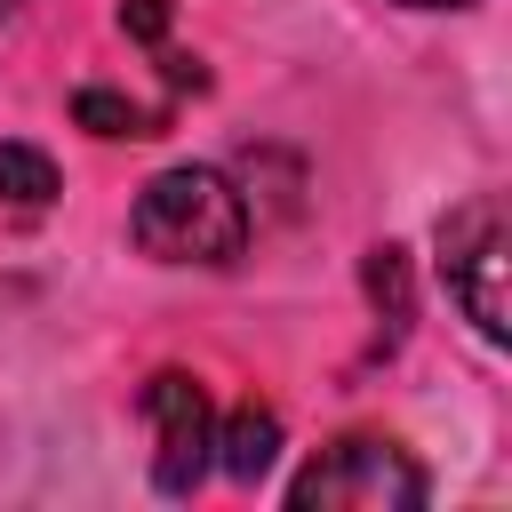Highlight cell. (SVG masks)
I'll list each match as a JSON object with an SVG mask.
<instances>
[{
    "mask_svg": "<svg viewBox=\"0 0 512 512\" xmlns=\"http://www.w3.org/2000/svg\"><path fill=\"white\" fill-rule=\"evenodd\" d=\"M128 240L160 264H232L248 248V200L224 168H160L136 208H128Z\"/></svg>",
    "mask_w": 512,
    "mask_h": 512,
    "instance_id": "6da1fadb",
    "label": "cell"
},
{
    "mask_svg": "<svg viewBox=\"0 0 512 512\" xmlns=\"http://www.w3.org/2000/svg\"><path fill=\"white\" fill-rule=\"evenodd\" d=\"M424 496H432L424 464L384 432H344L288 480L296 512H416Z\"/></svg>",
    "mask_w": 512,
    "mask_h": 512,
    "instance_id": "7a4b0ae2",
    "label": "cell"
},
{
    "mask_svg": "<svg viewBox=\"0 0 512 512\" xmlns=\"http://www.w3.org/2000/svg\"><path fill=\"white\" fill-rule=\"evenodd\" d=\"M504 272H512L504 200H496V192H472L464 208H448V216H440V280H448L456 312L480 328V344H504V336H512V296H504Z\"/></svg>",
    "mask_w": 512,
    "mask_h": 512,
    "instance_id": "3957f363",
    "label": "cell"
},
{
    "mask_svg": "<svg viewBox=\"0 0 512 512\" xmlns=\"http://www.w3.org/2000/svg\"><path fill=\"white\" fill-rule=\"evenodd\" d=\"M144 416H152V432H160V448H152V488H160V496H192L200 472L216 464V408H208L200 376L160 368V376L144 384Z\"/></svg>",
    "mask_w": 512,
    "mask_h": 512,
    "instance_id": "277c9868",
    "label": "cell"
},
{
    "mask_svg": "<svg viewBox=\"0 0 512 512\" xmlns=\"http://www.w3.org/2000/svg\"><path fill=\"white\" fill-rule=\"evenodd\" d=\"M272 456H280V416H272V408L240 400L232 416H216V464H224L232 480H264Z\"/></svg>",
    "mask_w": 512,
    "mask_h": 512,
    "instance_id": "5b68a950",
    "label": "cell"
},
{
    "mask_svg": "<svg viewBox=\"0 0 512 512\" xmlns=\"http://www.w3.org/2000/svg\"><path fill=\"white\" fill-rule=\"evenodd\" d=\"M72 120L96 128V136H160V112L112 96V88H80V96H72Z\"/></svg>",
    "mask_w": 512,
    "mask_h": 512,
    "instance_id": "8992f818",
    "label": "cell"
},
{
    "mask_svg": "<svg viewBox=\"0 0 512 512\" xmlns=\"http://www.w3.org/2000/svg\"><path fill=\"white\" fill-rule=\"evenodd\" d=\"M120 32L144 40V48H160V64L176 72V88H200V64H192L184 48H168V0H128V8H120Z\"/></svg>",
    "mask_w": 512,
    "mask_h": 512,
    "instance_id": "52a82bcc",
    "label": "cell"
},
{
    "mask_svg": "<svg viewBox=\"0 0 512 512\" xmlns=\"http://www.w3.org/2000/svg\"><path fill=\"white\" fill-rule=\"evenodd\" d=\"M0 200L48 208V200H56V160L32 152V144H0Z\"/></svg>",
    "mask_w": 512,
    "mask_h": 512,
    "instance_id": "ba28073f",
    "label": "cell"
},
{
    "mask_svg": "<svg viewBox=\"0 0 512 512\" xmlns=\"http://www.w3.org/2000/svg\"><path fill=\"white\" fill-rule=\"evenodd\" d=\"M400 8H464V0H400Z\"/></svg>",
    "mask_w": 512,
    "mask_h": 512,
    "instance_id": "9c48e42d",
    "label": "cell"
},
{
    "mask_svg": "<svg viewBox=\"0 0 512 512\" xmlns=\"http://www.w3.org/2000/svg\"><path fill=\"white\" fill-rule=\"evenodd\" d=\"M16 8H24V0H0V24H8V16H16Z\"/></svg>",
    "mask_w": 512,
    "mask_h": 512,
    "instance_id": "30bf717a",
    "label": "cell"
}]
</instances>
